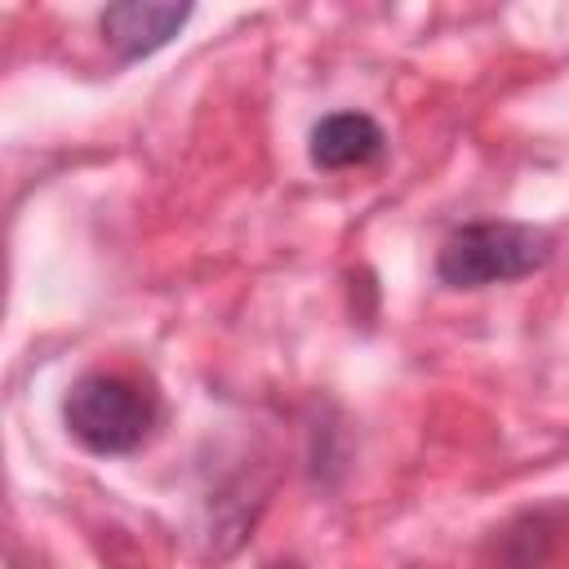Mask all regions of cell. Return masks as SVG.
<instances>
[{"instance_id":"cell-1","label":"cell","mask_w":569,"mask_h":569,"mask_svg":"<svg viewBox=\"0 0 569 569\" xmlns=\"http://www.w3.org/2000/svg\"><path fill=\"white\" fill-rule=\"evenodd\" d=\"M156 418V391L116 369L76 378L62 400V422L89 453H133L151 436Z\"/></svg>"},{"instance_id":"cell-2","label":"cell","mask_w":569,"mask_h":569,"mask_svg":"<svg viewBox=\"0 0 569 569\" xmlns=\"http://www.w3.org/2000/svg\"><path fill=\"white\" fill-rule=\"evenodd\" d=\"M551 258V231L533 222H467L445 236L436 253V276L449 289H480L498 280H520Z\"/></svg>"},{"instance_id":"cell-3","label":"cell","mask_w":569,"mask_h":569,"mask_svg":"<svg viewBox=\"0 0 569 569\" xmlns=\"http://www.w3.org/2000/svg\"><path fill=\"white\" fill-rule=\"evenodd\" d=\"M187 18H191L187 4H138V0L111 4V9H102V40H107L124 62H129V58H147V53H156L160 44H169V40L182 31Z\"/></svg>"},{"instance_id":"cell-4","label":"cell","mask_w":569,"mask_h":569,"mask_svg":"<svg viewBox=\"0 0 569 569\" xmlns=\"http://www.w3.org/2000/svg\"><path fill=\"white\" fill-rule=\"evenodd\" d=\"M382 124L365 111H333L311 129V164L320 169H360L382 156Z\"/></svg>"}]
</instances>
